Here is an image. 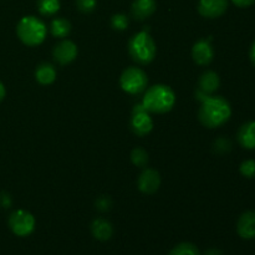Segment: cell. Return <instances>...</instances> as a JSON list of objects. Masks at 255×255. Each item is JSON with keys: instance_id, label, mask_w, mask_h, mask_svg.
<instances>
[{"instance_id": "6da1fadb", "label": "cell", "mask_w": 255, "mask_h": 255, "mask_svg": "<svg viewBox=\"0 0 255 255\" xmlns=\"http://www.w3.org/2000/svg\"><path fill=\"white\" fill-rule=\"evenodd\" d=\"M232 116L231 104L222 96H206L202 99L198 119L203 126L217 128L226 124Z\"/></svg>"}, {"instance_id": "7a4b0ae2", "label": "cell", "mask_w": 255, "mask_h": 255, "mask_svg": "<svg viewBox=\"0 0 255 255\" xmlns=\"http://www.w3.org/2000/svg\"><path fill=\"white\" fill-rule=\"evenodd\" d=\"M176 102L174 91L167 85H154L144 94L142 105L152 114H166L171 111Z\"/></svg>"}, {"instance_id": "3957f363", "label": "cell", "mask_w": 255, "mask_h": 255, "mask_svg": "<svg viewBox=\"0 0 255 255\" xmlns=\"http://www.w3.org/2000/svg\"><path fill=\"white\" fill-rule=\"evenodd\" d=\"M46 25L36 16H24L16 26L17 37L27 46H37L46 37Z\"/></svg>"}, {"instance_id": "277c9868", "label": "cell", "mask_w": 255, "mask_h": 255, "mask_svg": "<svg viewBox=\"0 0 255 255\" xmlns=\"http://www.w3.org/2000/svg\"><path fill=\"white\" fill-rule=\"evenodd\" d=\"M128 52L132 59L141 65H147L156 57L157 47L151 35L143 30L133 35L128 42Z\"/></svg>"}, {"instance_id": "5b68a950", "label": "cell", "mask_w": 255, "mask_h": 255, "mask_svg": "<svg viewBox=\"0 0 255 255\" xmlns=\"http://www.w3.org/2000/svg\"><path fill=\"white\" fill-rule=\"evenodd\" d=\"M148 84L147 74L139 67H127L120 77V85L127 94L138 95L146 90Z\"/></svg>"}, {"instance_id": "8992f818", "label": "cell", "mask_w": 255, "mask_h": 255, "mask_svg": "<svg viewBox=\"0 0 255 255\" xmlns=\"http://www.w3.org/2000/svg\"><path fill=\"white\" fill-rule=\"evenodd\" d=\"M9 228L17 237H27L34 232L35 218L30 212L24 209L14 211L9 217Z\"/></svg>"}, {"instance_id": "52a82bcc", "label": "cell", "mask_w": 255, "mask_h": 255, "mask_svg": "<svg viewBox=\"0 0 255 255\" xmlns=\"http://www.w3.org/2000/svg\"><path fill=\"white\" fill-rule=\"evenodd\" d=\"M131 128L133 133L139 137L148 134L153 128V121H152L148 111H146L142 104L136 105L133 107L131 117Z\"/></svg>"}, {"instance_id": "ba28073f", "label": "cell", "mask_w": 255, "mask_h": 255, "mask_svg": "<svg viewBox=\"0 0 255 255\" xmlns=\"http://www.w3.org/2000/svg\"><path fill=\"white\" fill-rule=\"evenodd\" d=\"M137 186L142 193L153 194L158 191L161 186V177L156 169L146 168L138 177Z\"/></svg>"}, {"instance_id": "9c48e42d", "label": "cell", "mask_w": 255, "mask_h": 255, "mask_svg": "<svg viewBox=\"0 0 255 255\" xmlns=\"http://www.w3.org/2000/svg\"><path fill=\"white\" fill-rule=\"evenodd\" d=\"M52 56L55 61L60 65H67L74 61L77 56V46L70 40H62L55 45L52 50Z\"/></svg>"}, {"instance_id": "30bf717a", "label": "cell", "mask_w": 255, "mask_h": 255, "mask_svg": "<svg viewBox=\"0 0 255 255\" xmlns=\"http://www.w3.org/2000/svg\"><path fill=\"white\" fill-rule=\"evenodd\" d=\"M228 9V0H199L198 11L202 16L216 19Z\"/></svg>"}, {"instance_id": "8fae6325", "label": "cell", "mask_w": 255, "mask_h": 255, "mask_svg": "<svg viewBox=\"0 0 255 255\" xmlns=\"http://www.w3.org/2000/svg\"><path fill=\"white\" fill-rule=\"evenodd\" d=\"M192 56H193L194 62L201 65V66H206V65L211 64L214 56L213 47L211 45V39H203L197 41L194 44L193 49H192Z\"/></svg>"}, {"instance_id": "7c38bea8", "label": "cell", "mask_w": 255, "mask_h": 255, "mask_svg": "<svg viewBox=\"0 0 255 255\" xmlns=\"http://www.w3.org/2000/svg\"><path fill=\"white\" fill-rule=\"evenodd\" d=\"M219 85H221V79H219L218 74L214 71H206L202 74L199 77L198 86L199 90L197 92V96L199 100L204 99L206 96H209L211 94L216 92L218 90Z\"/></svg>"}, {"instance_id": "4fadbf2b", "label": "cell", "mask_w": 255, "mask_h": 255, "mask_svg": "<svg viewBox=\"0 0 255 255\" xmlns=\"http://www.w3.org/2000/svg\"><path fill=\"white\" fill-rule=\"evenodd\" d=\"M237 232L241 238L246 241L255 239V212L247 211L239 217L237 222Z\"/></svg>"}, {"instance_id": "5bb4252c", "label": "cell", "mask_w": 255, "mask_h": 255, "mask_svg": "<svg viewBox=\"0 0 255 255\" xmlns=\"http://www.w3.org/2000/svg\"><path fill=\"white\" fill-rule=\"evenodd\" d=\"M156 0H133L131 11L136 20H144L156 11Z\"/></svg>"}, {"instance_id": "9a60e30c", "label": "cell", "mask_w": 255, "mask_h": 255, "mask_svg": "<svg viewBox=\"0 0 255 255\" xmlns=\"http://www.w3.org/2000/svg\"><path fill=\"white\" fill-rule=\"evenodd\" d=\"M91 233L97 241L106 242L114 234V227L107 219L96 218L91 223Z\"/></svg>"}, {"instance_id": "2e32d148", "label": "cell", "mask_w": 255, "mask_h": 255, "mask_svg": "<svg viewBox=\"0 0 255 255\" xmlns=\"http://www.w3.org/2000/svg\"><path fill=\"white\" fill-rule=\"evenodd\" d=\"M237 138L243 148L255 149V121H249L242 125Z\"/></svg>"}, {"instance_id": "e0dca14e", "label": "cell", "mask_w": 255, "mask_h": 255, "mask_svg": "<svg viewBox=\"0 0 255 255\" xmlns=\"http://www.w3.org/2000/svg\"><path fill=\"white\" fill-rule=\"evenodd\" d=\"M35 79L41 85H50L56 79V69L49 62H42L35 70Z\"/></svg>"}, {"instance_id": "ac0fdd59", "label": "cell", "mask_w": 255, "mask_h": 255, "mask_svg": "<svg viewBox=\"0 0 255 255\" xmlns=\"http://www.w3.org/2000/svg\"><path fill=\"white\" fill-rule=\"evenodd\" d=\"M50 30L55 37H66L71 31V24L64 17H56L51 21Z\"/></svg>"}, {"instance_id": "d6986e66", "label": "cell", "mask_w": 255, "mask_h": 255, "mask_svg": "<svg viewBox=\"0 0 255 255\" xmlns=\"http://www.w3.org/2000/svg\"><path fill=\"white\" fill-rule=\"evenodd\" d=\"M37 9L45 16L55 15L60 10V0H37Z\"/></svg>"}, {"instance_id": "ffe728a7", "label": "cell", "mask_w": 255, "mask_h": 255, "mask_svg": "<svg viewBox=\"0 0 255 255\" xmlns=\"http://www.w3.org/2000/svg\"><path fill=\"white\" fill-rule=\"evenodd\" d=\"M169 255H199V251L194 244L184 242L174 247Z\"/></svg>"}, {"instance_id": "44dd1931", "label": "cell", "mask_w": 255, "mask_h": 255, "mask_svg": "<svg viewBox=\"0 0 255 255\" xmlns=\"http://www.w3.org/2000/svg\"><path fill=\"white\" fill-rule=\"evenodd\" d=\"M131 161L134 166L144 167L148 163V153L141 147H137L131 152Z\"/></svg>"}, {"instance_id": "7402d4cb", "label": "cell", "mask_w": 255, "mask_h": 255, "mask_svg": "<svg viewBox=\"0 0 255 255\" xmlns=\"http://www.w3.org/2000/svg\"><path fill=\"white\" fill-rule=\"evenodd\" d=\"M111 25L117 31H124L128 26V17L125 14H115L111 19Z\"/></svg>"}, {"instance_id": "603a6c76", "label": "cell", "mask_w": 255, "mask_h": 255, "mask_svg": "<svg viewBox=\"0 0 255 255\" xmlns=\"http://www.w3.org/2000/svg\"><path fill=\"white\" fill-rule=\"evenodd\" d=\"M242 176L246 178H254L255 177V161L254 159H247L239 167Z\"/></svg>"}, {"instance_id": "cb8c5ba5", "label": "cell", "mask_w": 255, "mask_h": 255, "mask_svg": "<svg viewBox=\"0 0 255 255\" xmlns=\"http://www.w3.org/2000/svg\"><path fill=\"white\" fill-rule=\"evenodd\" d=\"M97 5V0H76V6L84 14L94 11Z\"/></svg>"}, {"instance_id": "d4e9b609", "label": "cell", "mask_w": 255, "mask_h": 255, "mask_svg": "<svg viewBox=\"0 0 255 255\" xmlns=\"http://www.w3.org/2000/svg\"><path fill=\"white\" fill-rule=\"evenodd\" d=\"M95 206H96V208L99 209V211L106 212V211H109L110 208H111L112 202H111V199L109 198V197L102 196V197H99V198H97Z\"/></svg>"}, {"instance_id": "484cf974", "label": "cell", "mask_w": 255, "mask_h": 255, "mask_svg": "<svg viewBox=\"0 0 255 255\" xmlns=\"http://www.w3.org/2000/svg\"><path fill=\"white\" fill-rule=\"evenodd\" d=\"M214 147H216V149L218 152H222V153H224V152H228L231 151V142L228 141L227 138H219L216 141V144H214Z\"/></svg>"}, {"instance_id": "4316f807", "label": "cell", "mask_w": 255, "mask_h": 255, "mask_svg": "<svg viewBox=\"0 0 255 255\" xmlns=\"http://www.w3.org/2000/svg\"><path fill=\"white\" fill-rule=\"evenodd\" d=\"M12 201H11V197H10V194H7L6 192H2V193H0V206L2 207V208H9L10 206H11Z\"/></svg>"}, {"instance_id": "83f0119b", "label": "cell", "mask_w": 255, "mask_h": 255, "mask_svg": "<svg viewBox=\"0 0 255 255\" xmlns=\"http://www.w3.org/2000/svg\"><path fill=\"white\" fill-rule=\"evenodd\" d=\"M232 2L238 7H248L254 4L255 0H232Z\"/></svg>"}, {"instance_id": "f1b7e54d", "label": "cell", "mask_w": 255, "mask_h": 255, "mask_svg": "<svg viewBox=\"0 0 255 255\" xmlns=\"http://www.w3.org/2000/svg\"><path fill=\"white\" fill-rule=\"evenodd\" d=\"M249 57H251L252 64H253L255 66V40H254L253 44H252L251 50H249Z\"/></svg>"}, {"instance_id": "f546056e", "label": "cell", "mask_w": 255, "mask_h": 255, "mask_svg": "<svg viewBox=\"0 0 255 255\" xmlns=\"http://www.w3.org/2000/svg\"><path fill=\"white\" fill-rule=\"evenodd\" d=\"M204 255H223V253H222V251H219V249L211 248V249H208V251H206Z\"/></svg>"}, {"instance_id": "4dcf8cb0", "label": "cell", "mask_w": 255, "mask_h": 255, "mask_svg": "<svg viewBox=\"0 0 255 255\" xmlns=\"http://www.w3.org/2000/svg\"><path fill=\"white\" fill-rule=\"evenodd\" d=\"M4 97H5V86L2 85V82L0 81V101H2Z\"/></svg>"}]
</instances>
